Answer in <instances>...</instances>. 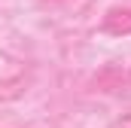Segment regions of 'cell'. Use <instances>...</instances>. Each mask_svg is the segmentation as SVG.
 <instances>
[{
    "label": "cell",
    "mask_w": 131,
    "mask_h": 128,
    "mask_svg": "<svg viewBox=\"0 0 131 128\" xmlns=\"http://www.w3.org/2000/svg\"><path fill=\"white\" fill-rule=\"evenodd\" d=\"M107 34H113V37H122V34H131V9H110L107 15H104V25H101Z\"/></svg>",
    "instance_id": "cell-1"
}]
</instances>
